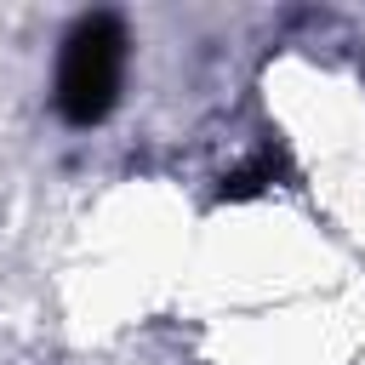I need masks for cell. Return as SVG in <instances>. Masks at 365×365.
I'll return each instance as SVG.
<instances>
[{"label": "cell", "instance_id": "obj_1", "mask_svg": "<svg viewBox=\"0 0 365 365\" xmlns=\"http://www.w3.org/2000/svg\"><path fill=\"white\" fill-rule=\"evenodd\" d=\"M125 80V23L114 11H91L63 34L57 51V114L68 125H97L120 103Z\"/></svg>", "mask_w": 365, "mask_h": 365}, {"label": "cell", "instance_id": "obj_2", "mask_svg": "<svg viewBox=\"0 0 365 365\" xmlns=\"http://www.w3.org/2000/svg\"><path fill=\"white\" fill-rule=\"evenodd\" d=\"M274 171H279V154H274V148H262V154H251V160L228 177V188H222V194H234V200H240V194H257V188H268V182H274Z\"/></svg>", "mask_w": 365, "mask_h": 365}]
</instances>
